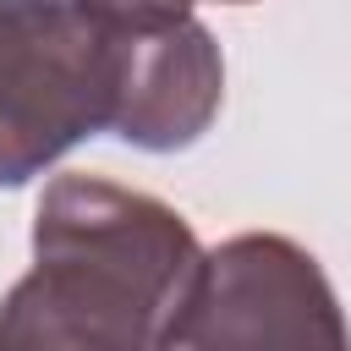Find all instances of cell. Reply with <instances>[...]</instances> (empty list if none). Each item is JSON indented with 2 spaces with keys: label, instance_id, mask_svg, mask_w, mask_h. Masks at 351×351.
Returning <instances> with one entry per match:
<instances>
[{
  "label": "cell",
  "instance_id": "6da1fadb",
  "mask_svg": "<svg viewBox=\"0 0 351 351\" xmlns=\"http://www.w3.org/2000/svg\"><path fill=\"white\" fill-rule=\"evenodd\" d=\"M203 274L176 208L99 176H60L33 225V274L0 302V346H170Z\"/></svg>",
  "mask_w": 351,
  "mask_h": 351
},
{
  "label": "cell",
  "instance_id": "7a4b0ae2",
  "mask_svg": "<svg viewBox=\"0 0 351 351\" xmlns=\"http://www.w3.org/2000/svg\"><path fill=\"white\" fill-rule=\"evenodd\" d=\"M126 27L88 0H0V186L115 126Z\"/></svg>",
  "mask_w": 351,
  "mask_h": 351
},
{
  "label": "cell",
  "instance_id": "8992f818",
  "mask_svg": "<svg viewBox=\"0 0 351 351\" xmlns=\"http://www.w3.org/2000/svg\"><path fill=\"white\" fill-rule=\"evenodd\" d=\"M186 5H192V0H186ZM230 5H241V0H230Z\"/></svg>",
  "mask_w": 351,
  "mask_h": 351
},
{
  "label": "cell",
  "instance_id": "5b68a950",
  "mask_svg": "<svg viewBox=\"0 0 351 351\" xmlns=\"http://www.w3.org/2000/svg\"><path fill=\"white\" fill-rule=\"evenodd\" d=\"M104 16L121 22H165V16H186V0H88Z\"/></svg>",
  "mask_w": 351,
  "mask_h": 351
},
{
  "label": "cell",
  "instance_id": "277c9868",
  "mask_svg": "<svg viewBox=\"0 0 351 351\" xmlns=\"http://www.w3.org/2000/svg\"><path fill=\"white\" fill-rule=\"evenodd\" d=\"M126 27V77L115 104V137L137 148H186L219 110V49L192 22H121Z\"/></svg>",
  "mask_w": 351,
  "mask_h": 351
},
{
  "label": "cell",
  "instance_id": "3957f363",
  "mask_svg": "<svg viewBox=\"0 0 351 351\" xmlns=\"http://www.w3.org/2000/svg\"><path fill=\"white\" fill-rule=\"evenodd\" d=\"M351 329L313 252L285 236H236L203 258L170 346H346Z\"/></svg>",
  "mask_w": 351,
  "mask_h": 351
}]
</instances>
